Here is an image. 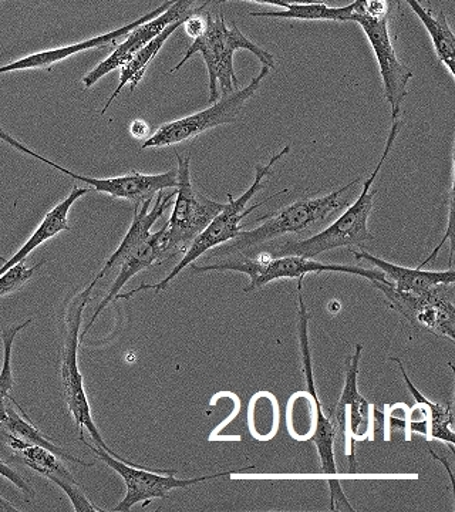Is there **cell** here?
<instances>
[{
	"label": "cell",
	"mask_w": 455,
	"mask_h": 512,
	"mask_svg": "<svg viewBox=\"0 0 455 512\" xmlns=\"http://www.w3.org/2000/svg\"><path fill=\"white\" fill-rule=\"evenodd\" d=\"M83 444L89 447L107 467L116 471L126 484V497L123 498V501H120V504L113 511L127 512L137 504H143V507H147L155 498L165 500L171 491L187 490L192 485L234 474V471H224V473L212 474V476L177 478L174 470H148L140 464L126 460V458L121 460V458L113 457L109 451L91 446L87 441H84Z\"/></svg>",
	"instance_id": "obj_11"
},
{
	"label": "cell",
	"mask_w": 455,
	"mask_h": 512,
	"mask_svg": "<svg viewBox=\"0 0 455 512\" xmlns=\"http://www.w3.org/2000/svg\"><path fill=\"white\" fill-rule=\"evenodd\" d=\"M360 183V178L350 181L339 190L323 197L293 202L281 211L262 217V224L251 231H241L231 244L221 245L212 252L211 258L234 254H249L261 245L271 244L286 235L303 234L325 224L333 215L345 210L350 204V190Z\"/></svg>",
	"instance_id": "obj_4"
},
{
	"label": "cell",
	"mask_w": 455,
	"mask_h": 512,
	"mask_svg": "<svg viewBox=\"0 0 455 512\" xmlns=\"http://www.w3.org/2000/svg\"><path fill=\"white\" fill-rule=\"evenodd\" d=\"M175 156H177L178 167L174 208L170 220L165 224L170 259L184 254L192 241L207 228L225 205L195 190L191 178L190 156L182 157L177 151Z\"/></svg>",
	"instance_id": "obj_8"
},
{
	"label": "cell",
	"mask_w": 455,
	"mask_h": 512,
	"mask_svg": "<svg viewBox=\"0 0 455 512\" xmlns=\"http://www.w3.org/2000/svg\"><path fill=\"white\" fill-rule=\"evenodd\" d=\"M389 2H392V0H389ZM393 2L396 3L397 8H399V10H401V2H400V0H393Z\"/></svg>",
	"instance_id": "obj_35"
},
{
	"label": "cell",
	"mask_w": 455,
	"mask_h": 512,
	"mask_svg": "<svg viewBox=\"0 0 455 512\" xmlns=\"http://www.w3.org/2000/svg\"><path fill=\"white\" fill-rule=\"evenodd\" d=\"M390 360L399 365L401 373H403L404 382H406L407 387H409V392L413 394L416 402L421 404V410L427 414L428 420H430V436L433 437V439L444 441V443H447L448 447L451 448V451H454V417L451 403H448L447 406H443V404L430 402V400L426 399V397L413 386V383L410 382L406 370H404L403 365H401V360Z\"/></svg>",
	"instance_id": "obj_27"
},
{
	"label": "cell",
	"mask_w": 455,
	"mask_h": 512,
	"mask_svg": "<svg viewBox=\"0 0 455 512\" xmlns=\"http://www.w3.org/2000/svg\"><path fill=\"white\" fill-rule=\"evenodd\" d=\"M175 0H165L163 5L158 6L153 12H148L147 15L141 16L140 19L134 20V22L128 23L123 28L113 30V32L104 33L97 37H91L89 40H83V42L74 43V45L57 47V49L43 50V52L33 53V55L22 57V59L16 60L6 64V66L0 67V74L18 72V70H35L45 69L52 70L55 64L63 62V60L69 59L77 53L86 52L91 49H104V47L110 45H116L117 40L121 37H127L131 30L136 29L141 23H146L148 20L154 19L155 16L161 15L164 10L170 8Z\"/></svg>",
	"instance_id": "obj_17"
},
{
	"label": "cell",
	"mask_w": 455,
	"mask_h": 512,
	"mask_svg": "<svg viewBox=\"0 0 455 512\" xmlns=\"http://www.w3.org/2000/svg\"><path fill=\"white\" fill-rule=\"evenodd\" d=\"M362 352L363 346L356 345L355 353L347 363L345 387L335 409L329 414L336 427L335 441L345 444L343 451L349 460V471L353 474L356 473V444L373 439L372 404L357 389Z\"/></svg>",
	"instance_id": "obj_13"
},
{
	"label": "cell",
	"mask_w": 455,
	"mask_h": 512,
	"mask_svg": "<svg viewBox=\"0 0 455 512\" xmlns=\"http://www.w3.org/2000/svg\"><path fill=\"white\" fill-rule=\"evenodd\" d=\"M221 261L210 265L191 264L190 268L194 274H205V272H239L249 276V285L245 288V293L258 291L264 288L269 282L278 281V279H299L305 278L309 274H347L362 276L369 281H380L386 284L387 278L379 269H366L362 266L325 264V262L316 261L315 258H305V256L285 255L268 256L265 254H254L251 256L244 254H234L222 256Z\"/></svg>",
	"instance_id": "obj_7"
},
{
	"label": "cell",
	"mask_w": 455,
	"mask_h": 512,
	"mask_svg": "<svg viewBox=\"0 0 455 512\" xmlns=\"http://www.w3.org/2000/svg\"><path fill=\"white\" fill-rule=\"evenodd\" d=\"M130 133L134 138H147L150 137V126L144 120H134L130 124Z\"/></svg>",
	"instance_id": "obj_33"
},
{
	"label": "cell",
	"mask_w": 455,
	"mask_h": 512,
	"mask_svg": "<svg viewBox=\"0 0 455 512\" xmlns=\"http://www.w3.org/2000/svg\"><path fill=\"white\" fill-rule=\"evenodd\" d=\"M185 19L178 20V22L168 26V28L165 29L163 33H160V35L154 37L150 43H147L143 49L138 50L136 55L131 57V59L128 60V62L124 64L123 67H121L119 86L116 87V90H114L113 94H111L109 100H107L106 104H104L103 110H101V114H106V111L109 110V107L114 103V100L120 96V93L123 92V89L130 87L131 92L136 90L138 84H140L141 80H143V77L146 76V72L148 66H150V63L153 62L155 57H157L158 53H160V50L163 49L165 42L170 39L175 30L181 28V26L184 25Z\"/></svg>",
	"instance_id": "obj_22"
},
{
	"label": "cell",
	"mask_w": 455,
	"mask_h": 512,
	"mask_svg": "<svg viewBox=\"0 0 455 512\" xmlns=\"http://www.w3.org/2000/svg\"><path fill=\"white\" fill-rule=\"evenodd\" d=\"M401 126L400 119L393 120L389 136H387L386 147H384L382 157L374 168L370 177L364 181L362 194L357 197L353 204H349L346 210L342 212L336 221H333L328 228L320 231L303 241H286L281 244H265L246 254H265L268 256L298 255L305 258H316L326 251H333L337 248L362 247L364 242L373 241L372 232L369 229V218L373 210V200L377 191L373 190L374 181L382 170L383 164L389 158L390 151L399 137ZM245 255V254H244Z\"/></svg>",
	"instance_id": "obj_1"
},
{
	"label": "cell",
	"mask_w": 455,
	"mask_h": 512,
	"mask_svg": "<svg viewBox=\"0 0 455 512\" xmlns=\"http://www.w3.org/2000/svg\"><path fill=\"white\" fill-rule=\"evenodd\" d=\"M279 402L273 394L259 392L248 404V427L252 437L258 441H269L278 434Z\"/></svg>",
	"instance_id": "obj_26"
},
{
	"label": "cell",
	"mask_w": 455,
	"mask_h": 512,
	"mask_svg": "<svg viewBox=\"0 0 455 512\" xmlns=\"http://www.w3.org/2000/svg\"><path fill=\"white\" fill-rule=\"evenodd\" d=\"M406 2L426 28L438 60L446 67L451 79H455V39L446 13L440 12L434 16L433 10L424 8L420 0H406Z\"/></svg>",
	"instance_id": "obj_23"
},
{
	"label": "cell",
	"mask_w": 455,
	"mask_h": 512,
	"mask_svg": "<svg viewBox=\"0 0 455 512\" xmlns=\"http://www.w3.org/2000/svg\"><path fill=\"white\" fill-rule=\"evenodd\" d=\"M0 426L20 440L47 448V450L52 451L53 454H56L57 457L62 458L64 461H70V463L77 464L80 467L94 466V463H86L82 458L72 456L63 447L57 446V444L47 439L45 434L33 424L25 410H22V416H20L18 410L8 406V417H6L5 423L0 424Z\"/></svg>",
	"instance_id": "obj_25"
},
{
	"label": "cell",
	"mask_w": 455,
	"mask_h": 512,
	"mask_svg": "<svg viewBox=\"0 0 455 512\" xmlns=\"http://www.w3.org/2000/svg\"><path fill=\"white\" fill-rule=\"evenodd\" d=\"M386 298L387 306L400 313L410 328L447 338L454 343L455 285H438L424 293L397 291L390 282L370 281Z\"/></svg>",
	"instance_id": "obj_10"
},
{
	"label": "cell",
	"mask_w": 455,
	"mask_h": 512,
	"mask_svg": "<svg viewBox=\"0 0 455 512\" xmlns=\"http://www.w3.org/2000/svg\"><path fill=\"white\" fill-rule=\"evenodd\" d=\"M165 261H170V252H168L167 227L164 225L160 231L154 232V234L151 232L150 237H148L133 254L128 255L127 258L124 259L123 264L119 266L116 279H114L109 292L104 296L100 305L97 306L86 328L80 332V343L83 342L84 336L87 335L91 326L96 323L97 318L103 313L104 309H106L111 302H116L117 295H119L121 289L128 284V281H131L134 276L140 274L144 269L163 264Z\"/></svg>",
	"instance_id": "obj_18"
},
{
	"label": "cell",
	"mask_w": 455,
	"mask_h": 512,
	"mask_svg": "<svg viewBox=\"0 0 455 512\" xmlns=\"http://www.w3.org/2000/svg\"><path fill=\"white\" fill-rule=\"evenodd\" d=\"M5 443L25 466L57 485L69 498L74 510L77 512H103L86 497L82 487L74 480L73 474L64 466L62 458L57 457L45 447L20 440L10 433L5 434Z\"/></svg>",
	"instance_id": "obj_16"
},
{
	"label": "cell",
	"mask_w": 455,
	"mask_h": 512,
	"mask_svg": "<svg viewBox=\"0 0 455 512\" xmlns=\"http://www.w3.org/2000/svg\"><path fill=\"white\" fill-rule=\"evenodd\" d=\"M96 285V282L91 281L82 292L76 293L67 302L66 309H64L60 380H62L63 396L66 400L67 409L72 414L77 430H79V440L82 443L86 441L84 431H87L97 447L109 451L113 457L124 460L123 457L114 453L107 446L106 441L101 437L100 430L97 429L96 421H94L93 413H91L89 397H87L86 389H84V377L79 366L80 330H82L83 313L87 303L90 302Z\"/></svg>",
	"instance_id": "obj_6"
},
{
	"label": "cell",
	"mask_w": 455,
	"mask_h": 512,
	"mask_svg": "<svg viewBox=\"0 0 455 512\" xmlns=\"http://www.w3.org/2000/svg\"><path fill=\"white\" fill-rule=\"evenodd\" d=\"M239 50L251 52L262 66L275 69V57L272 53L248 39L235 23L228 26L222 13L215 16L207 12V26L204 32L195 37L181 62L171 70V73L181 70L194 55H201L208 70V104L215 103L222 96H228L239 89L234 66V56Z\"/></svg>",
	"instance_id": "obj_3"
},
{
	"label": "cell",
	"mask_w": 455,
	"mask_h": 512,
	"mask_svg": "<svg viewBox=\"0 0 455 512\" xmlns=\"http://www.w3.org/2000/svg\"><path fill=\"white\" fill-rule=\"evenodd\" d=\"M453 205H454V191L453 187H451V200H450V214H448V227H447V234L444 235L443 241L440 242V245L436 249H434L433 252H431L430 256H427L426 261L421 262L419 265V268H424L427 264H430V262H434L437 259L438 254H440L441 248L444 247V244H446V241L453 242Z\"/></svg>",
	"instance_id": "obj_31"
},
{
	"label": "cell",
	"mask_w": 455,
	"mask_h": 512,
	"mask_svg": "<svg viewBox=\"0 0 455 512\" xmlns=\"http://www.w3.org/2000/svg\"><path fill=\"white\" fill-rule=\"evenodd\" d=\"M174 195L175 191L168 192V194H165V191H160L157 194V200H155L154 205L153 200H147L141 202L140 205H136L133 222H131L130 228H128L126 237L121 241L119 248L104 262L99 274L94 276L93 281L96 284L101 279L106 278L107 275H110L111 272L117 271L119 266L123 264L124 259L128 255L133 254L150 237L151 228L154 227L155 222L163 217L165 210L170 207Z\"/></svg>",
	"instance_id": "obj_19"
},
{
	"label": "cell",
	"mask_w": 455,
	"mask_h": 512,
	"mask_svg": "<svg viewBox=\"0 0 455 512\" xmlns=\"http://www.w3.org/2000/svg\"><path fill=\"white\" fill-rule=\"evenodd\" d=\"M195 2L197 0H175L173 5L164 10L161 15L155 16L154 19L141 23L136 29L131 30L126 40L117 45L114 52L106 60L97 64L87 76H84V87L90 89L107 74L114 72V70H120L131 57L136 55L138 50L143 49L154 37L163 33L168 26L190 16L194 12Z\"/></svg>",
	"instance_id": "obj_15"
},
{
	"label": "cell",
	"mask_w": 455,
	"mask_h": 512,
	"mask_svg": "<svg viewBox=\"0 0 455 512\" xmlns=\"http://www.w3.org/2000/svg\"><path fill=\"white\" fill-rule=\"evenodd\" d=\"M353 23L363 29L369 40L377 64H379L380 77H382L384 96L392 110V120L400 119L401 104L409 96L410 80L413 72L406 66L393 45L389 30V16L386 18H373L367 13H353Z\"/></svg>",
	"instance_id": "obj_14"
},
{
	"label": "cell",
	"mask_w": 455,
	"mask_h": 512,
	"mask_svg": "<svg viewBox=\"0 0 455 512\" xmlns=\"http://www.w3.org/2000/svg\"><path fill=\"white\" fill-rule=\"evenodd\" d=\"M289 153H291V147H283L279 153H276L275 156L269 160L268 164L256 165L254 183L251 184V187H249L238 200H234L232 194H228V204L224 205V208L217 214V217H215L214 220L207 225V228L192 241L190 247H188L187 251L182 255L181 261L174 266L173 271L165 276L163 281L154 285L143 284L133 289V291L119 293L116 301H120V299L128 301V299L133 298L134 295L143 291H154L155 293L164 291L185 268L194 264L202 255L207 254L211 249L227 244L231 239L237 238L239 232L242 231L241 221L244 220L245 217H248L252 212L258 210L261 205L273 200V198L278 197V195L288 192V190L278 191L276 194H273L272 197L265 198L264 201L258 202V204H254L251 208H248L249 201H251L259 191L264 190L266 185L265 178L273 174L275 164L278 163L279 160H282V158L288 156Z\"/></svg>",
	"instance_id": "obj_5"
},
{
	"label": "cell",
	"mask_w": 455,
	"mask_h": 512,
	"mask_svg": "<svg viewBox=\"0 0 455 512\" xmlns=\"http://www.w3.org/2000/svg\"><path fill=\"white\" fill-rule=\"evenodd\" d=\"M269 73H271V69L262 66L258 76H255L244 89H237L228 96H222L221 99L210 104V107L205 110L163 124L144 141L141 148L147 150V148L177 146V144L184 143V141L201 136L205 131L212 130V128L235 123L248 100L252 99L255 93L261 89L262 83L269 76Z\"/></svg>",
	"instance_id": "obj_9"
},
{
	"label": "cell",
	"mask_w": 455,
	"mask_h": 512,
	"mask_svg": "<svg viewBox=\"0 0 455 512\" xmlns=\"http://www.w3.org/2000/svg\"><path fill=\"white\" fill-rule=\"evenodd\" d=\"M352 254L359 261L370 262L376 266L397 291L424 293L438 285L455 284L453 266L448 271H423L419 266L406 268V266L392 264L366 251H352Z\"/></svg>",
	"instance_id": "obj_20"
},
{
	"label": "cell",
	"mask_w": 455,
	"mask_h": 512,
	"mask_svg": "<svg viewBox=\"0 0 455 512\" xmlns=\"http://www.w3.org/2000/svg\"><path fill=\"white\" fill-rule=\"evenodd\" d=\"M231 2V0H207L205 6H218L222 3ZM245 2L258 3V5L276 6V8L286 9L295 3H312L316 0H245Z\"/></svg>",
	"instance_id": "obj_32"
},
{
	"label": "cell",
	"mask_w": 455,
	"mask_h": 512,
	"mask_svg": "<svg viewBox=\"0 0 455 512\" xmlns=\"http://www.w3.org/2000/svg\"><path fill=\"white\" fill-rule=\"evenodd\" d=\"M45 264L46 259L37 262V264L33 266H29L23 261L18 265L12 266L5 274L0 275V299L20 291Z\"/></svg>",
	"instance_id": "obj_29"
},
{
	"label": "cell",
	"mask_w": 455,
	"mask_h": 512,
	"mask_svg": "<svg viewBox=\"0 0 455 512\" xmlns=\"http://www.w3.org/2000/svg\"><path fill=\"white\" fill-rule=\"evenodd\" d=\"M0 477L5 478V480H8L10 484L15 485L20 493L25 495L28 500H32V498L35 497V490H33L29 481L26 480L22 474L18 473L15 468H12L8 463H5L2 458H0Z\"/></svg>",
	"instance_id": "obj_30"
},
{
	"label": "cell",
	"mask_w": 455,
	"mask_h": 512,
	"mask_svg": "<svg viewBox=\"0 0 455 512\" xmlns=\"http://www.w3.org/2000/svg\"><path fill=\"white\" fill-rule=\"evenodd\" d=\"M303 279H298L299 301V342H301L303 376L306 390L293 394L286 409V427L293 439L313 441L318 448L320 466L328 476H337L336 467V427L332 417L325 413L316 392L313 376L312 353L309 342L310 315L303 301Z\"/></svg>",
	"instance_id": "obj_2"
},
{
	"label": "cell",
	"mask_w": 455,
	"mask_h": 512,
	"mask_svg": "<svg viewBox=\"0 0 455 512\" xmlns=\"http://www.w3.org/2000/svg\"><path fill=\"white\" fill-rule=\"evenodd\" d=\"M0 140L16 148L20 153L35 157L36 160L56 168L60 173L79 181V183L91 185L96 191L103 192V194L110 195L113 198L134 202L136 205H140L141 202L147 200H154L155 195L160 191L175 190V187H177V170H170L163 174H143L140 171H133V173L121 175V177H87V175L74 174L73 171L67 170L62 165L53 163L52 160H47L46 157L30 150L25 144L20 143L15 137L6 133L2 124H0Z\"/></svg>",
	"instance_id": "obj_12"
},
{
	"label": "cell",
	"mask_w": 455,
	"mask_h": 512,
	"mask_svg": "<svg viewBox=\"0 0 455 512\" xmlns=\"http://www.w3.org/2000/svg\"><path fill=\"white\" fill-rule=\"evenodd\" d=\"M32 322L33 319H26L25 322L16 323V325L2 330L3 362L2 367H0V424L5 423L6 417H8V400L9 402L15 400L10 396L13 386H15V377H13L12 372L13 343H15L20 330L25 329Z\"/></svg>",
	"instance_id": "obj_28"
},
{
	"label": "cell",
	"mask_w": 455,
	"mask_h": 512,
	"mask_svg": "<svg viewBox=\"0 0 455 512\" xmlns=\"http://www.w3.org/2000/svg\"><path fill=\"white\" fill-rule=\"evenodd\" d=\"M0 512H18V508L10 504L5 498L0 497Z\"/></svg>",
	"instance_id": "obj_34"
},
{
	"label": "cell",
	"mask_w": 455,
	"mask_h": 512,
	"mask_svg": "<svg viewBox=\"0 0 455 512\" xmlns=\"http://www.w3.org/2000/svg\"><path fill=\"white\" fill-rule=\"evenodd\" d=\"M89 192V188L74 187L72 192H70L63 201H60L52 210L47 212L43 221L40 222L39 227L33 232L32 237H30L28 241L25 242V245L0 268V275L5 274L12 266L26 261V258H28L36 248L45 244L49 239L56 237L60 232L70 231L72 228H70L69 224V212L72 210L74 202L79 201L80 198L89 194Z\"/></svg>",
	"instance_id": "obj_21"
},
{
	"label": "cell",
	"mask_w": 455,
	"mask_h": 512,
	"mask_svg": "<svg viewBox=\"0 0 455 512\" xmlns=\"http://www.w3.org/2000/svg\"><path fill=\"white\" fill-rule=\"evenodd\" d=\"M355 3L333 8L326 5L323 0H316L312 3H295L281 12H254L252 18H272L291 20H326V22H352L355 13Z\"/></svg>",
	"instance_id": "obj_24"
}]
</instances>
